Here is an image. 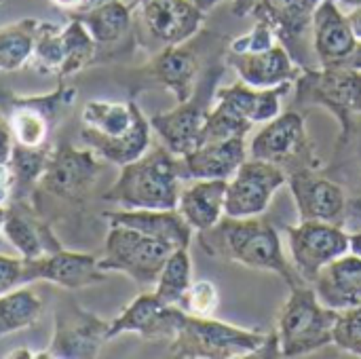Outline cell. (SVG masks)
<instances>
[{
    "instance_id": "1",
    "label": "cell",
    "mask_w": 361,
    "mask_h": 359,
    "mask_svg": "<svg viewBox=\"0 0 361 359\" xmlns=\"http://www.w3.org/2000/svg\"><path fill=\"white\" fill-rule=\"evenodd\" d=\"M197 241L207 256L237 262L241 267L256 271L277 273L288 284V288L309 284L298 275L294 264L288 260L277 229L260 216H224L212 229L201 231L197 235Z\"/></svg>"
},
{
    "instance_id": "2",
    "label": "cell",
    "mask_w": 361,
    "mask_h": 359,
    "mask_svg": "<svg viewBox=\"0 0 361 359\" xmlns=\"http://www.w3.org/2000/svg\"><path fill=\"white\" fill-rule=\"evenodd\" d=\"M171 353L176 358L192 359H235L250 355L279 358L277 332L264 334L260 330H243L212 317L182 313Z\"/></svg>"
},
{
    "instance_id": "3",
    "label": "cell",
    "mask_w": 361,
    "mask_h": 359,
    "mask_svg": "<svg viewBox=\"0 0 361 359\" xmlns=\"http://www.w3.org/2000/svg\"><path fill=\"white\" fill-rule=\"evenodd\" d=\"M82 138L114 165L140 159L150 146V123L135 104L93 99L82 110Z\"/></svg>"
},
{
    "instance_id": "4",
    "label": "cell",
    "mask_w": 361,
    "mask_h": 359,
    "mask_svg": "<svg viewBox=\"0 0 361 359\" xmlns=\"http://www.w3.org/2000/svg\"><path fill=\"white\" fill-rule=\"evenodd\" d=\"M180 193L178 157L161 146L123 165L116 184L106 197L125 209H176Z\"/></svg>"
},
{
    "instance_id": "5",
    "label": "cell",
    "mask_w": 361,
    "mask_h": 359,
    "mask_svg": "<svg viewBox=\"0 0 361 359\" xmlns=\"http://www.w3.org/2000/svg\"><path fill=\"white\" fill-rule=\"evenodd\" d=\"M338 311L326 307L313 284L290 288L277 317V339L281 358H302L326 345H332V330Z\"/></svg>"
},
{
    "instance_id": "6",
    "label": "cell",
    "mask_w": 361,
    "mask_h": 359,
    "mask_svg": "<svg viewBox=\"0 0 361 359\" xmlns=\"http://www.w3.org/2000/svg\"><path fill=\"white\" fill-rule=\"evenodd\" d=\"M296 106H324L341 123V144L349 140L353 116L361 114V70L349 66L302 68L296 78Z\"/></svg>"
},
{
    "instance_id": "7",
    "label": "cell",
    "mask_w": 361,
    "mask_h": 359,
    "mask_svg": "<svg viewBox=\"0 0 361 359\" xmlns=\"http://www.w3.org/2000/svg\"><path fill=\"white\" fill-rule=\"evenodd\" d=\"M252 159L279 165L286 174L298 169H319L313 140L307 133L305 116L298 110L279 112L254 135L247 148Z\"/></svg>"
},
{
    "instance_id": "8",
    "label": "cell",
    "mask_w": 361,
    "mask_h": 359,
    "mask_svg": "<svg viewBox=\"0 0 361 359\" xmlns=\"http://www.w3.org/2000/svg\"><path fill=\"white\" fill-rule=\"evenodd\" d=\"M173 248L152 239L135 229L110 224L106 254L99 260L102 271H121L142 286H152Z\"/></svg>"
},
{
    "instance_id": "9",
    "label": "cell",
    "mask_w": 361,
    "mask_h": 359,
    "mask_svg": "<svg viewBox=\"0 0 361 359\" xmlns=\"http://www.w3.org/2000/svg\"><path fill=\"white\" fill-rule=\"evenodd\" d=\"M286 233L292 264L298 275L309 284H313L330 262L351 252V235L345 231V226L300 220V224L288 226Z\"/></svg>"
},
{
    "instance_id": "10",
    "label": "cell",
    "mask_w": 361,
    "mask_h": 359,
    "mask_svg": "<svg viewBox=\"0 0 361 359\" xmlns=\"http://www.w3.org/2000/svg\"><path fill=\"white\" fill-rule=\"evenodd\" d=\"M286 182H288V174L279 165L247 157L226 184L224 216L231 218L262 216L269 209L273 195Z\"/></svg>"
},
{
    "instance_id": "11",
    "label": "cell",
    "mask_w": 361,
    "mask_h": 359,
    "mask_svg": "<svg viewBox=\"0 0 361 359\" xmlns=\"http://www.w3.org/2000/svg\"><path fill=\"white\" fill-rule=\"evenodd\" d=\"M319 0H262L252 17L267 21L277 40L288 49L300 68H315L313 51V13Z\"/></svg>"
},
{
    "instance_id": "12",
    "label": "cell",
    "mask_w": 361,
    "mask_h": 359,
    "mask_svg": "<svg viewBox=\"0 0 361 359\" xmlns=\"http://www.w3.org/2000/svg\"><path fill=\"white\" fill-rule=\"evenodd\" d=\"M93 53V38L82 23L68 28L42 25L34 34V51L30 63L42 74H72L80 70Z\"/></svg>"
},
{
    "instance_id": "13",
    "label": "cell",
    "mask_w": 361,
    "mask_h": 359,
    "mask_svg": "<svg viewBox=\"0 0 361 359\" xmlns=\"http://www.w3.org/2000/svg\"><path fill=\"white\" fill-rule=\"evenodd\" d=\"M290 193L298 207L300 220L330 222L345 226L347 222V193L341 184L322 178L315 169H298L288 174Z\"/></svg>"
},
{
    "instance_id": "14",
    "label": "cell",
    "mask_w": 361,
    "mask_h": 359,
    "mask_svg": "<svg viewBox=\"0 0 361 359\" xmlns=\"http://www.w3.org/2000/svg\"><path fill=\"white\" fill-rule=\"evenodd\" d=\"M250 157L245 138H228L205 142L188 154L178 157V174L182 182L192 180H231Z\"/></svg>"
},
{
    "instance_id": "15",
    "label": "cell",
    "mask_w": 361,
    "mask_h": 359,
    "mask_svg": "<svg viewBox=\"0 0 361 359\" xmlns=\"http://www.w3.org/2000/svg\"><path fill=\"white\" fill-rule=\"evenodd\" d=\"M357 42L349 15L336 0H319L313 13V53L319 66H343Z\"/></svg>"
},
{
    "instance_id": "16",
    "label": "cell",
    "mask_w": 361,
    "mask_h": 359,
    "mask_svg": "<svg viewBox=\"0 0 361 359\" xmlns=\"http://www.w3.org/2000/svg\"><path fill=\"white\" fill-rule=\"evenodd\" d=\"M226 63L239 74L243 83L256 89H271L286 83H296L302 68L292 59L288 49L277 42L271 49L258 53H233L228 51Z\"/></svg>"
},
{
    "instance_id": "17",
    "label": "cell",
    "mask_w": 361,
    "mask_h": 359,
    "mask_svg": "<svg viewBox=\"0 0 361 359\" xmlns=\"http://www.w3.org/2000/svg\"><path fill=\"white\" fill-rule=\"evenodd\" d=\"M205 102L207 99L190 97L188 102L178 104V108L150 118V127L159 133L163 146L171 154L182 157L203 144V127L209 112Z\"/></svg>"
},
{
    "instance_id": "18",
    "label": "cell",
    "mask_w": 361,
    "mask_h": 359,
    "mask_svg": "<svg viewBox=\"0 0 361 359\" xmlns=\"http://www.w3.org/2000/svg\"><path fill=\"white\" fill-rule=\"evenodd\" d=\"M182 313L180 307L163 305L154 292L142 294L108 326V341L123 332H137L144 339H173Z\"/></svg>"
},
{
    "instance_id": "19",
    "label": "cell",
    "mask_w": 361,
    "mask_h": 359,
    "mask_svg": "<svg viewBox=\"0 0 361 359\" xmlns=\"http://www.w3.org/2000/svg\"><path fill=\"white\" fill-rule=\"evenodd\" d=\"M205 13L190 0H146L144 21L148 32L167 47L182 44L203 23Z\"/></svg>"
},
{
    "instance_id": "20",
    "label": "cell",
    "mask_w": 361,
    "mask_h": 359,
    "mask_svg": "<svg viewBox=\"0 0 361 359\" xmlns=\"http://www.w3.org/2000/svg\"><path fill=\"white\" fill-rule=\"evenodd\" d=\"M30 281H53L63 288L76 290L99 281L102 269L99 260L87 254L72 252H51L36 260H25Z\"/></svg>"
},
{
    "instance_id": "21",
    "label": "cell",
    "mask_w": 361,
    "mask_h": 359,
    "mask_svg": "<svg viewBox=\"0 0 361 359\" xmlns=\"http://www.w3.org/2000/svg\"><path fill=\"white\" fill-rule=\"evenodd\" d=\"M110 224H123L135 229L152 239H159L173 250L188 248L192 239V226L178 209H125L108 214Z\"/></svg>"
},
{
    "instance_id": "22",
    "label": "cell",
    "mask_w": 361,
    "mask_h": 359,
    "mask_svg": "<svg viewBox=\"0 0 361 359\" xmlns=\"http://www.w3.org/2000/svg\"><path fill=\"white\" fill-rule=\"evenodd\" d=\"M319 300L330 309H347L361 303V256L347 252L330 262L313 281Z\"/></svg>"
},
{
    "instance_id": "23",
    "label": "cell",
    "mask_w": 361,
    "mask_h": 359,
    "mask_svg": "<svg viewBox=\"0 0 361 359\" xmlns=\"http://www.w3.org/2000/svg\"><path fill=\"white\" fill-rule=\"evenodd\" d=\"M292 83L271 87V89H256L247 83L239 80L228 87H220L214 91V99L233 108L237 114L245 116L247 121L256 123H269L281 112V99L292 91Z\"/></svg>"
},
{
    "instance_id": "24",
    "label": "cell",
    "mask_w": 361,
    "mask_h": 359,
    "mask_svg": "<svg viewBox=\"0 0 361 359\" xmlns=\"http://www.w3.org/2000/svg\"><path fill=\"white\" fill-rule=\"evenodd\" d=\"M226 184L228 180H192V184L182 186L176 209L192 231H207L224 218Z\"/></svg>"
},
{
    "instance_id": "25",
    "label": "cell",
    "mask_w": 361,
    "mask_h": 359,
    "mask_svg": "<svg viewBox=\"0 0 361 359\" xmlns=\"http://www.w3.org/2000/svg\"><path fill=\"white\" fill-rule=\"evenodd\" d=\"M108 341V326L95 317L78 315L74 322L59 320L53 353L57 358H91Z\"/></svg>"
},
{
    "instance_id": "26",
    "label": "cell",
    "mask_w": 361,
    "mask_h": 359,
    "mask_svg": "<svg viewBox=\"0 0 361 359\" xmlns=\"http://www.w3.org/2000/svg\"><path fill=\"white\" fill-rule=\"evenodd\" d=\"M157 78L176 95L178 104H184L192 97L195 80L199 72V59L192 51L180 49L178 44L167 47L152 63Z\"/></svg>"
},
{
    "instance_id": "27",
    "label": "cell",
    "mask_w": 361,
    "mask_h": 359,
    "mask_svg": "<svg viewBox=\"0 0 361 359\" xmlns=\"http://www.w3.org/2000/svg\"><path fill=\"white\" fill-rule=\"evenodd\" d=\"M95 171L97 165L87 152L66 148L47 165V186L59 195H74L93 180Z\"/></svg>"
},
{
    "instance_id": "28",
    "label": "cell",
    "mask_w": 361,
    "mask_h": 359,
    "mask_svg": "<svg viewBox=\"0 0 361 359\" xmlns=\"http://www.w3.org/2000/svg\"><path fill=\"white\" fill-rule=\"evenodd\" d=\"M154 286H157L154 296L163 305H171V307L182 305L184 296L188 294L192 286V264H190L188 248H180L171 252Z\"/></svg>"
},
{
    "instance_id": "29",
    "label": "cell",
    "mask_w": 361,
    "mask_h": 359,
    "mask_svg": "<svg viewBox=\"0 0 361 359\" xmlns=\"http://www.w3.org/2000/svg\"><path fill=\"white\" fill-rule=\"evenodd\" d=\"M42 303L40 298L25 288L11 290L0 296V339L25 330L40 320Z\"/></svg>"
},
{
    "instance_id": "30",
    "label": "cell",
    "mask_w": 361,
    "mask_h": 359,
    "mask_svg": "<svg viewBox=\"0 0 361 359\" xmlns=\"http://www.w3.org/2000/svg\"><path fill=\"white\" fill-rule=\"evenodd\" d=\"M129 25V8L123 2H106L91 11L87 17V30L97 42H112L123 36Z\"/></svg>"
},
{
    "instance_id": "31",
    "label": "cell",
    "mask_w": 361,
    "mask_h": 359,
    "mask_svg": "<svg viewBox=\"0 0 361 359\" xmlns=\"http://www.w3.org/2000/svg\"><path fill=\"white\" fill-rule=\"evenodd\" d=\"M254 123L245 116L237 114L233 108L216 102V106L207 112L205 127H203V144L218 142L228 138H245L252 131Z\"/></svg>"
},
{
    "instance_id": "32",
    "label": "cell",
    "mask_w": 361,
    "mask_h": 359,
    "mask_svg": "<svg viewBox=\"0 0 361 359\" xmlns=\"http://www.w3.org/2000/svg\"><path fill=\"white\" fill-rule=\"evenodd\" d=\"M34 34L36 32L25 30V25L0 30V72L17 70L30 61L34 51Z\"/></svg>"
},
{
    "instance_id": "33",
    "label": "cell",
    "mask_w": 361,
    "mask_h": 359,
    "mask_svg": "<svg viewBox=\"0 0 361 359\" xmlns=\"http://www.w3.org/2000/svg\"><path fill=\"white\" fill-rule=\"evenodd\" d=\"M2 235L8 239V243L21 254L23 260H36V258H42L47 252H44V245L40 241V235L36 233V229L25 222L21 216H15V214H6L4 218V224H2Z\"/></svg>"
},
{
    "instance_id": "34",
    "label": "cell",
    "mask_w": 361,
    "mask_h": 359,
    "mask_svg": "<svg viewBox=\"0 0 361 359\" xmlns=\"http://www.w3.org/2000/svg\"><path fill=\"white\" fill-rule=\"evenodd\" d=\"M332 343L343 351L361 358V303L338 311V320L332 330Z\"/></svg>"
},
{
    "instance_id": "35",
    "label": "cell",
    "mask_w": 361,
    "mask_h": 359,
    "mask_svg": "<svg viewBox=\"0 0 361 359\" xmlns=\"http://www.w3.org/2000/svg\"><path fill=\"white\" fill-rule=\"evenodd\" d=\"M11 129H13L15 142L19 146L38 148L42 144V140H44V133H47V121L38 110L25 108V110H19L13 116Z\"/></svg>"
},
{
    "instance_id": "36",
    "label": "cell",
    "mask_w": 361,
    "mask_h": 359,
    "mask_svg": "<svg viewBox=\"0 0 361 359\" xmlns=\"http://www.w3.org/2000/svg\"><path fill=\"white\" fill-rule=\"evenodd\" d=\"M220 296L218 290L212 281H197L190 286L188 294L184 296L180 309L190 313V315H199V317H212L218 309Z\"/></svg>"
},
{
    "instance_id": "37",
    "label": "cell",
    "mask_w": 361,
    "mask_h": 359,
    "mask_svg": "<svg viewBox=\"0 0 361 359\" xmlns=\"http://www.w3.org/2000/svg\"><path fill=\"white\" fill-rule=\"evenodd\" d=\"M277 42L279 40H277L275 32L271 30V25L267 21H256V25L247 34L237 36L231 42V51L233 53H258V51L271 49Z\"/></svg>"
},
{
    "instance_id": "38",
    "label": "cell",
    "mask_w": 361,
    "mask_h": 359,
    "mask_svg": "<svg viewBox=\"0 0 361 359\" xmlns=\"http://www.w3.org/2000/svg\"><path fill=\"white\" fill-rule=\"evenodd\" d=\"M30 284L27 279V264L23 258H8L0 254V296Z\"/></svg>"
},
{
    "instance_id": "39",
    "label": "cell",
    "mask_w": 361,
    "mask_h": 359,
    "mask_svg": "<svg viewBox=\"0 0 361 359\" xmlns=\"http://www.w3.org/2000/svg\"><path fill=\"white\" fill-rule=\"evenodd\" d=\"M15 184H17V178H15L11 163H0V205L8 203V199L15 193Z\"/></svg>"
},
{
    "instance_id": "40",
    "label": "cell",
    "mask_w": 361,
    "mask_h": 359,
    "mask_svg": "<svg viewBox=\"0 0 361 359\" xmlns=\"http://www.w3.org/2000/svg\"><path fill=\"white\" fill-rule=\"evenodd\" d=\"M262 0H233V15L235 17H247L256 11V6Z\"/></svg>"
},
{
    "instance_id": "41",
    "label": "cell",
    "mask_w": 361,
    "mask_h": 359,
    "mask_svg": "<svg viewBox=\"0 0 361 359\" xmlns=\"http://www.w3.org/2000/svg\"><path fill=\"white\" fill-rule=\"evenodd\" d=\"M347 15H349L351 28H353V32H355L357 40H361V6H357V8H353V11H349Z\"/></svg>"
},
{
    "instance_id": "42",
    "label": "cell",
    "mask_w": 361,
    "mask_h": 359,
    "mask_svg": "<svg viewBox=\"0 0 361 359\" xmlns=\"http://www.w3.org/2000/svg\"><path fill=\"white\" fill-rule=\"evenodd\" d=\"M343 66H349V68H355V70H361V40L357 42L355 51L347 57V61Z\"/></svg>"
},
{
    "instance_id": "43",
    "label": "cell",
    "mask_w": 361,
    "mask_h": 359,
    "mask_svg": "<svg viewBox=\"0 0 361 359\" xmlns=\"http://www.w3.org/2000/svg\"><path fill=\"white\" fill-rule=\"evenodd\" d=\"M199 11H203V13H207V11H212L218 2H222V0H190Z\"/></svg>"
},
{
    "instance_id": "44",
    "label": "cell",
    "mask_w": 361,
    "mask_h": 359,
    "mask_svg": "<svg viewBox=\"0 0 361 359\" xmlns=\"http://www.w3.org/2000/svg\"><path fill=\"white\" fill-rule=\"evenodd\" d=\"M351 252H353V254H357V256H361V231H357V233H353V235H351Z\"/></svg>"
},
{
    "instance_id": "45",
    "label": "cell",
    "mask_w": 361,
    "mask_h": 359,
    "mask_svg": "<svg viewBox=\"0 0 361 359\" xmlns=\"http://www.w3.org/2000/svg\"><path fill=\"white\" fill-rule=\"evenodd\" d=\"M336 4L345 11H353V8L361 6V0H336Z\"/></svg>"
},
{
    "instance_id": "46",
    "label": "cell",
    "mask_w": 361,
    "mask_h": 359,
    "mask_svg": "<svg viewBox=\"0 0 361 359\" xmlns=\"http://www.w3.org/2000/svg\"><path fill=\"white\" fill-rule=\"evenodd\" d=\"M4 218H6V212H4V205H0V243H2V224H4Z\"/></svg>"
},
{
    "instance_id": "47",
    "label": "cell",
    "mask_w": 361,
    "mask_h": 359,
    "mask_svg": "<svg viewBox=\"0 0 361 359\" xmlns=\"http://www.w3.org/2000/svg\"><path fill=\"white\" fill-rule=\"evenodd\" d=\"M55 2H59V4H63V6H74V4H78V2H82V0H55Z\"/></svg>"
}]
</instances>
